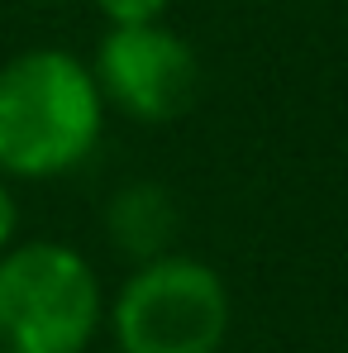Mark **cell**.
Segmentation results:
<instances>
[{
	"instance_id": "obj_1",
	"label": "cell",
	"mask_w": 348,
	"mask_h": 353,
	"mask_svg": "<svg viewBox=\"0 0 348 353\" xmlns=\"http://www.w3.org/2000/svg\"><path fill=\"white\" fill-rule=\"evenodd\" d=\"M105 134V96L91 62L67 48H24L0 62V176L53 181L91 163Z\"/></svg>"
},
{
	"instance_id": "obj_2",
	"label": "cell",
	"mask_w": 348,
	"mask_h": 353,
	"mask_svg": "<svg viewBox=\"0 0 348 353\" xmlns=\"http://www.w3.org/2000/svg\"><path fill=\"white\" fill-rule=\"evenodd\" d=\"M105 330V292L81 248L19 239L0 253V353H86Z\"/></svg>"
},
{
	"instance_id": "obj_3",
	"label": "cell",
	"mask_w": 348,
	"mask_h": 353,
	"mask_svg": "<svg viewBox=\"0 0 348 353\" xmlns=\"http://www.w3.org/2000/svg\"><path fill=\"white\" fill-rule=\"evenodd\" d=\"M229 320L225 277L191 253L129 268L119 292L105 301V330L119 353H220Z\"/></svg>"
},
{
	"instance_id": "obj_4",
	"label": "cell",
	"mask_w": 348,
	"mask_h": 353,
	"mask_svg": "<svg viewBox=\"0 0 348 353\" xmlns=\"http://www.w3.org/2000/svg\"><path fill=\"white\" fill-rule=\"evenodd\" d=\"M91 77L105 110H119L134 124H172L201 96V58L167 24L110 29L96 48Z\"/></svg>"
},
{
	"instance_id": "obj_5",
	"label": "cell",
	"mask_w": 348,
	"mask_h": 353,
	"mask_svg": "<svg viewBox=\"0 0 348 353\" xmlns=\"http://www.w3.org/2000/svg\"><path fill=\"white\" fill-rule=\"evenodd\" d=\"M176 234H181V210L163 181H124L105 201V239L134 268L176 253Z\"/></svg>"
},
{
	"instance_id": "obj_6",
	"label": "cell",
	"mask_w": 348,
	"mask_h": 353,
	"mask_svg": "<svg viewBox=\"0 0 348 353\" xmlns=\"http://www.w3.org/2000/svg\"><path fill=\"white\" fill-rule=\"evenodd\" d=\"M172 0H96V10L110 19V29H143V24H163Z\"/></svg>"
},
{
	"instance_id": "obj_7",
	"label": "cell",
	"mask_w": 348,
	"mask_h": 353,
	"mask_svg": "<svg viewBox=\"0 0 348 353\" xmlns=\"http://www.w3.org/2000/svg\"><path fill=\"white\" fill-rule=\"evenodd\" d=\"M19 243V201H14V186L0 176V253Z\"/></svg>"
},
{
	"instance_id": "obj_8",
	"label": "cell",
	"mask_w": 348,
	"mask_h": 353,
	"mask_svg": "<svg viewBox=\"0 0 348 353\" xmlns=\"http://www.w3.org/2000/svg\"><path fill=\"white\" fill-rule=\"evenodd\" d=\"M34 5H67V0H34Z\"/></svg>"
}]
</instances>
